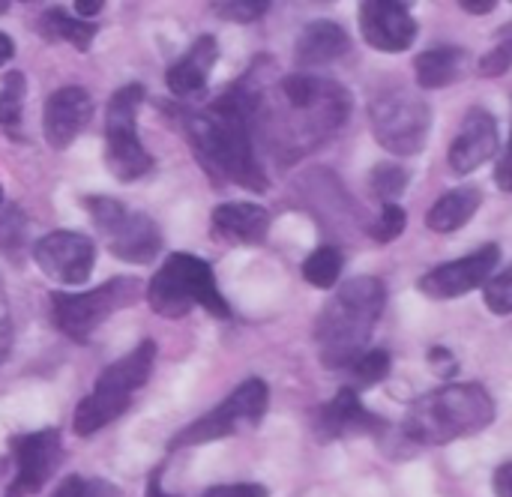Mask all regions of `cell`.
Listing matches in <instances>:
<instances>
[{"label":"cell","instance_id":"6da1fadb","mask_svg":"<svg viewBox=\"0 0 512 497\" xmlns=\"http://www.w3.org/2000/svg\"><path fill=\"white\" fill-rule=\"evenodd\" d=\"M258 63L255 69L234 81L222 96H216L204 108H183V105H165L198 165L219 183H237L249 192L267 189V174L255 153V96H258Z\"/></svg>","mask_w":512,"mask_h":497},{"label":"cell","instance_id":"7a4b0ae2","mask_svg":"<svg viewBox=\"0 0 512 497\" xmlns=\"http://www.w3.org/2000/svg\"><path fill=\"white\" fill-rule=\"evenodd\" d=\"M348 114L351 93L333 78L297 72L279 78L273 93L258 84L255 132L282 162H294L321 147L345 126Z\"/></svg>","mask_w":512,"mask_h":497},{"label":"cell","instance_id":"3957f363","mask_svg":"<svg viewBox=\"0 0 512 497\" xmlns=\"http://www.w3.org/2000/svg\"><path fill=\"white\" fill-rule=\"evenodd\" d=\"M387 288L375 276H357L345 282L321 309L315 321V342L327 369L348 372L360 354H366L372 330L384 312Z\"/></svg>","mask_w":512,"mask_h":497},{"label":"cell","instance_id":"277c9868","mask_svg":"<svg viewBox=\"0 0 512 497\" xmlns=\"http://www.w3.org/2000/svg\"><path fill=\"white\" fill-rule=\"evenodd\" d=\"M495 423V399L480 384H447L420 396L402 423V438L423 447L450 444Z\"/></svg>","mask_w":512,"mask_h":497},{"label":"cell","instance_id":"5b68a950","mask_svg":"<svg viewBox=\"0 0 512 497\" xmlns=\"http://www.w3.org/2000/svg\"><path fill=\"white\" fill-rule=\"evenodd\" d=\"M153 363H156V342L153 339L138 342L126 357L111 363L96 378L93 390L78 402L75 417H72V432L78 438H93L96 432H102L105 426L120 420L129 411L132 396L150 381Z\"/></svg>","mask_w":512,"mask_h":497},{"label":"cell","instance_id":"8992f818","mask_svg":"<svg viewBox=\"0 0 512 497\" xmlns=\"http://www.w3.org/2000/svg\"><path fill=\"white\" fill-rule=\"evenodd\" d=\"M147 303L162 318H186L195 306L207 309L213 318H231V306L222 297L213 267L189 252H174L153 273L147 285Z\"/></svg>","mask_w":512,"mask_h":497},{"label":"cell","instance_id":"52a82bcc","mask_svg":"<svg viewBox=\"0 0 512 497\" xmlns=\"http://www.w3.org/2000/svg\"><path fill=\"white\" fill-rule=\"evenodd\" d=\"M147 294L135 276H114L102 282L93 291L69 294V291H54L48 294V315L51 324L72 342L84 345L114 312L129 309Z\"/></svg>","mask_w":512,"mask_h":497},{"label":"cell","instance_id":"ba28073f","mask_svg":"<svg viewBox=\"0 0 512 497\" xmlns=\"http://www.w3.org/2000/svg\"><path fill=\"white\" fill-rule=\"evenodd\" d=\"M84 210L90 213L102 243L108 252L126 264H150L162 252V231L159 225L138 210H129L123 201L108 195H87Z\"/></svg>","mask_w":512,"mask_h":497},{"label":"cell","instance_id":"9c48e42d","mask_svg":"<svg viewBox=\"0 0 512 497\" xmlns=\"http://www.w3.org/2000/svg\"><path fill=\"white\" fill-rule=\"evenodd\" d=\"M144 96V84L132 81L114 90L105 108V165L120 183H135L153 171V156L141 144L135 129V117Z\"/></svg>","mask_w":512,"mask_h":497},{"label":"cell","instance_id":"30bf717a","mask_svg":"<svg viewBox=\"0 0 512 497\" xmlns=\"http://www.w3.org/2000/svg\"><path fill=\"white\" fill-rule=\"evenodd\" d=\"M369 123L378 144L393 156H417L432 129V111L408 87H384L369 102Z\"/></svg>","mask_w":512,"mask_h":497},{"label":"cell","instance_id":"8fae6325","mask_svg":"<svg viewBox=\"0 0 512 497\" xmlns=\"http://www.w3.org/2000/svg\"><path fill=\"white\" fill-rule=\"evenodd\" d=\"M270 405V390L261 378H249L243 381L222 405H216L213 411H207L204 417H198L195 423H189L186 429H180L171 438V450L180 447H201L228 435H237L240 429H255Z\"/></svg>","mask_w":512,"mask_h":497},{"label":"cell","instance_id":"7c38bea8","mask_svg":"<svg viewBox=\"0 0 512 497\" xmlns=\"http://www.w3.org/2000/svg\"><path fill=\"white\" fill-rule=\"evenodd\" d=\"M9 453H12V483L3 497H33L54 477L63 459L60 432L39 429L30 435H18L9 441Z\"/></svg>","mask_w":512,"mask_h":497},{"label":"cell","instance_id":"4fadbf2b","mask_svg":"<svg viewBox=\"0 0 512 497\" xmlns=\"http://www.w3.org/2000/svg\"><path fill=\"white\" fill-rule=\"evenodd\" d=\"M33 261L60 285H84L96 267V243L78 231H51L33 243Z\"/></svg>","mask_w":512,"mask_h":497},{"label":"cell","instance_id":"5bb4252c","mask_svg":"<svg viewBox=\"0 0 512 497\" xmlns=\"http://www.w3.org/2000/svg\"><path fill=\"white\" fill-rule=\"evenodd\" d=\"M501 261V249L498 243H489L459 261H450V264H441L435 270H429L417 288L420 294H426L429 300H453V297H462L474 288H486V282L492 279L495 267Z\"/></svg>","mask_w":512,"mask_h":497},{"label":"cell","instance_id":"9a60e30c","mask_svg":"<svg viewBox=\"0 0 512 497\" xmlns=\"http://www.w3.org/2000/svg\"><path fill=\"white\" fill-rule=\"evenodd\" d=\"M357 21H360V33L366 45L384 54L408 51L420 30L408 3H399V0H366L360 3Z\"/></svg>","mask_w":512,"mask_h":497},{"label":"cell","instance_id":"2e32d148","mask_svg":"<svg viewBox=\"0 0 512 497\" xmlns=\"http://www.w3.org/2000/svg\"><path fill=\"white\" fill-rule=\"evenodd\" d=\"M90 117H93V96L78 84H66L45 99L42 135L54 150H66L84 132Z\"/></svg>","mask_w":512,"mask_h":497},{"label":"cell","instance_id":"e0dca14e","mask_svg":"<svg viewBox=\"0 0 512 497\" xmlns=\"http://www.w3.org/2000/svg\"><path fill=\"white\" fill-rule=\"evenodd\" d=\"M498 150V120L486 108H471L462 120L456 141L450 144V168L456 174H471L486 165Z\"/></svg>","mask_w":512,"mask_h":497},{"label":"cell","instance_id":"ac0fdd59","mask_svg":"<svg viewBox=\"0 0 512 497\" xmlns=\"http://www.w3.org/2000/svg\"><path fill=\"white\" fill-rule=\"evenodd\" d=\"M384 429L381 417L369 414L354 387H342L333 402H327L318 414L315 432L321 441H336L345 435H378Z\"/></svg>","mask_w":512,"mask_h":497},{"label":"cell","instance_id":"d6986e66","mask_svg":"<svg viewBox=\"0 0 512 497\" xmlns=\"http://www.w3.org/2000/svg\"><path fill=\"white\" fill-rule=\"evenodd\" d=\"M216 60H219V42H216V36L201 33V36L189 45V51H186L177 63L168 66V72H165L168 90H171L177 99H192V96H198V93L207 87V78H210Z\"/></svg>","mask_w":512,"mask_h":497},{"label":"cell","instance_id":"ffe728a7","mask_svg":"<svg viewBox=\"0 0 512 497\" xmlns=\"http://www.w3.org/2000/svg\"><path fill=\"white\" fill-rule=\"evenodd\" d=\"M213 234L228 240V243H240V246H258L267 240L270 231V213L261 204H249V201H228L219 204L210 216Z\"/></svg>","mask_w":512,"mask_h":497},{"label":"cell","instance_id":"44dd1931","mask_svg":"<svg viewBox=\"0 0 512 497\" xmlns=\"http://www.w3.org/2000/svg\"><path fill=\"white\" fill-rule=\"evenodd\" d=\"M348 48H351V39L345 27L336 21L318 18V21H309L303 33L297 36L294 57L300 66H321V63L339 60L342 54H348Z\"/></svg>","mask_w":512,"mask_h":497},{"label":"cell","instance_id":"7402d4cb","mask_svg":"<svg viewBox=\"0 0 512 497\" xmlns=\"http://www.w3.org/2000/svg\"><path fill=\"white\" fill-rule=\"evenodd\" d=\"M480 204H483L480 189H474V186L450 189L447 195H441V198L429 207L426 225H429V231H435V234H453V231H459L465 222L474 219V213L480 210Z\"/></svg>","mask_w":512,"mask_h":497},{"label":"cell","instance_id":"603a6c76","mask_svg":"<svg viewBox=\"0 0 512 497\" xmlns=\"http://www.w3.org/2000/svg\"><path fill=\"white\" fill-rule=\"evenodd\" d=\"M465 57H468V54H465V48H459V45H438V48L423 51V54L414 60L417 84H420L423 90L450 87L453 81L462 78Z\"/></svg>","mask_w":512,"mask_h":497},{"label":"cell","instance_id":"cb8c5ba5","mask_svg":"<svg viewBox=\"0 0 512 497\" xmlns=\"http://www.w3.org/2000/svg\"><path fill=\"white\" fill-rule=\"evenodd\" d=\"M36 30H39L42 39H48V42H69V45L78 48V51H87V48L93 45L96 33H99V27H96L93 21L75 18V15H69V12L60 9V6H48V9L39 15Z\"/></svg>","mask_w":512,"mask_h":497},{"label":"cell","instance_id":"d4e9b609","mask_svg":"<svg viewBox=\"0 0 512 497\" xmlns=\"http://www.w3.org/2000/svg\"><path fill=\"white\" fill-rule=\"evenodd\" d=\"M342 267H345V258L336 246H318L306 261H303V279L312 285V288H321V291H330L339 285V276H342Z\"/></svg>","mask_w":512,"mask_h":497},{"label":"cell","instance_id":"484cf974","mask_svg":"<svg viewBox=\"0 0 512 497\" xmlns=\"http://www.w3.org/2000/svg\"><path fill=\"white\" fill-rule=\"evenodd\" d=\"M369 186L381 204H396L408 186V171L399 162H378L369 174Z\"/></svg>","mask_w":512,"mask_h":497},{"label":"cell","instance_id":"4316f807","mask_svg":"<svg viewBox=\"0 0 512 497\" xmlns=\"http://www.w3.org/2000/svg\"><path fill=\"white\" fill-rule=\"evenodd\" d=\"M24 75L15 69V72H6L3 78V87H0V126L6 132H15L18 123H21V111H24Z\"/></svg>","mask_w":512,"mask_h":497},{"label":"cell","instance_id":"83f0119b","mask_svg":"<svg viewBox=\"0 0 512 497\" xmlns=\"http://www.w3.org/2000/svg\"><path fill=\"white\" fill-rule=\"evenodd\" d=\"M348 375L360 384V387H375L390 375V354L384 348H369L366 354H360L354 360V366L348 369Z\"/></svg>","mask_w":512,"mask_h":497},{"label":"cell","instance_id":"f1b7e54d","mask_svg":"<svg viewBox=\"0 0 512 497\" xmlns=\"http://www.w3.org/2000/svg\"><path fill=\"white\" fill-rule=\"evenodd\" d=\"M27 240V216L21 213V207L9 204L0 210V252L15 255Z\"/></svg>","mask_w":512,"mask_h":497},{"label":"cell","instance_id":"f546056e","mask_svg":"<svg viewBox=\"0 0 512 497\" xmlns=\"http://www.w3.org/2000/svg\"><path fill=\"white\" fill-rule=\"evenodd\" d=\"M405 225H408L405 210L399 204H384L381 207V216L372 222L369 234H372L375 243H384L387 246V243H393V240H399L405 234Z\"/></svg>","mask_w":512,"mask_h":497},{"label":"cell","instance_id":"4dcf8cb0","mask_svg":"<svg viewBox=\"0 0 512 497\" xmlns=\"http://www.w3.org/2000/svg\"><path fill=\"white\" fill-rule=\"evenodd\" d=\"M483 303L495 315H512V267L492 276L483 288Z\"/></svg>","mask_w":512,"mask_h":497},{"label":"cell","instance_id":"1f68e13d","mask_svg":"<svg viewBox=\"0 0 512 497\" xmlns=\"http://www.w3.org/2000/svg\"><path fill=\"white\" fill-rule=\"evenodd\" d=\"M210 9H213L219 18L246 24V21L261 18V15L270 9V3H267V0H216V3H210Z\"/></svg>","mask_w":512,"mask_h":497},{"label":"cell","instance_id":"d6a6232c","mask_svg":"<svg viewBox=\"0 0 512 497\" xmlns=\"http://www.w3.org/2000/svg\"><path fill=\"white\" fill-rule=\"evenodd\" d=\"M51 497H120V489L105 480H81L66 477Z\"/></svg>","mask_w":512,"mask_h":497},{"label":"cell","instance_id":"836d02e7","mask_svg":"<svg viewBox=\"0 0 512 497\" xmlns=\"http://www.w3.org/2000/svg\"><path fill=\"white\" fill-rule=\"evenodd\" d=\"M480 75L483 78H498V75H504L507 69H512V36L510 39H504L501 45H495L489 54H483V60H480Z\"/></svg>","mask_w":512,"mask_h":497},{"label":"cell","instance_id":"e575fe53","mask_svg":"<svg viewBox=\"0 0 512 497\" xmlns=\"http://www.w3.org/2000/svg\"><path fill=\"white\" fill-rule=\"evenodd\" d=\"M12 339H15V330H12V312H9V297H6V288L0 282V366L9 360L12 354Z\"/></svg>","mask_w":512,"mask_h":497},{"label":"cell","instance_id":"d590c367","mask_svg":"<svg viewBox=\"0 0 512 497\" xmlns=\"http://www.w3.org/2000/svg\"><path fill=\"white\" fill-rule=\"evenodd\" d=\"M201 497H270L258 483H234V486H213Z\"/></svg>","mask_w":512,"mask_h":497},{"label":"cell","instance_id":"8d00e7d4","mask_svg":"<svg viewBox=\"0 0 512 497\" xmlns=\"http://www.w3.org/2000/svg\"><path fill=\"white\" fill-rule=\"evenodd\" d=\"M495 180H498V189L512 192V132H510V141H507V150H504V156L498 159Z\"/></svg>","mask_w":512,"mask_h":497},{"label":"cell","instance_id":"74e56055","mask_svg":"<svg viewBox=\"0 0 512 497\" xmlns=\"http://www.w3.org/2000/svg\"><path fill=\"white\" fill-rule=\"evenodd\" d=\"M429 363L441 369L438 375H456V369H459V363H456V357H453V354H450L447 348H441V345L429 351Z\"/></svg>","mask_w":512,"mask_h":497},{"label":"cell","instance_id":"f35d334b","mask_svg":"<svg viewBox=\"0 0 512 497\" xmlns=\"http://www.w3.org/2000/svg\"><path fill=\"white\" fill-rule=\"evenodd\" d=\"M495 495L512 497V462L501 465V468L495 471Z\"/></svg>","mask_w":512,"mask_h":497},{"label":"cell","instance_id":"ab89813d","mask_svg":"<svg viewBox=\"0 0 512 497\" xmlns=\"http://www.w3.org/2000/svg\"><path fill=\"white\" fill-rule=\"evenodd\" d=\"M162 474H165V465L153 468V474H150V480H147V497H174L165 495V489H162Z\"/></svg>","mask_w":512,"mask_h":497},{"label":"cell","instance_id":"60d3db41","mask_svg":"<svg viewBox=\"0 0 512 497\" xmlns=\"http://www.w3.org/2000/svg\"><path fill=\"white\" fill-rule=\"evenodd\" d=\"M459 9H465L471 15H486L495 9V0H459Z\"/></svg>","mask_w":512,"mask_h":497},{"label":"cell","instance_id":"b9f144b4","mask_svg":"<svg viewBox=\"0 0 512 497\" xmlns=\"http://www.w3.org/2000/svg\"><path fill=\"white\" fill-rule=\"evenodd\" d=\"M102 6H105L102 0H93V3H90V0H78V3H75V9H78V12H81L84 18H90V15H96V12H99Z\"/></svg>","mask_w":512,"mask_h":497},{"label":"cell","instance_id":"7bdbcfd3","mask_svg":"<svg viewBox=\"0 0 512 497\" xmlns=\"http://www.w3.org/2000/svg\"><path fill=\"white\" fill-rule=\"evenodd\" d=\"M12 54H15V45H12V39H9L6 33H0V66H3L6 60H12Z\"/></svg>","mask_w":512,"mask_h":497},{"label":"cell","instance_id":"ee69618b","mask_svg":"<svg viewBox=\"0 0 512 497\" xmlns=\"http://www.w3.org/2000/svg\"><path fill=\"white\" fill-rule=\"evenodd\" d=\"M6 9H9V0H0V15H6Z\"/></svg>","mask_w":512,"mask_h":497},{"label":"cell","instance_id":"f6af8a7d","mask_svg":"<svg viewBox=\"0 0 512 497\" xmlns=\"http://www.w3.org/2000/svg\"><path fill=\"white\" fill-rule=\"evenodd\" d=\"M0 207H3V189H0Z\"/></svg>","mask_w":512,"mask_h":497}]
</instances>
